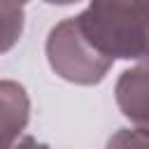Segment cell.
<instances>
[{
    "instance_id": "3957f363",
    "label": "cell",
    "mask_w": 149,
    "mask_h": 149,
    "mask_svg": "<svg viewBox=\"0 0 149 149\" xmlns=\"http://www.w3.org/2000/svg\"><path fill=\"white\" fill-rule=\"evenodd\" d=\"M16 149H47V147H44V144H37L35 140H26V142H21Z\"/></svg>"
},
{
    "instance_id": "6da1fadb",
    "label": "cell",
    "mask_w": 149,
    "mask_h": 149,
    "mask_svg": "<svg viewBox=\"0 0 149 149\" xmlns=\"http://www.w3.org/2000/svg\"><path fill=\"white\" fill-rule=\"evenodd\" d=\"M102 58H149V0H93L74 19Z\"/></svg>"
},
{
    "instance_id": "7a4b0ae2",
    "label": "cell",
    "mask_w": 149,
    "mask_h": 149,
    "mask_svg": "<svg viewBox=\"0 0 149 149\" xmlns=\"http://www.w3.org/2000/svg\"><path fill=\"white\" fill-rule=\"evenodd\" d=\"M107 149H149V130H121L109 140Z\"/></svg>"
}]
</instances>
